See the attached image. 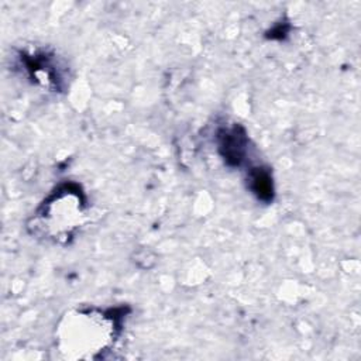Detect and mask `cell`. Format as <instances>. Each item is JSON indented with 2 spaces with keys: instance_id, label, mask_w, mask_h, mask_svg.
Wrapping results in <instances>:
<instances>
[{
  "instance_id": "cell-1",
  "label": "cell",
  "mask_w": 361,
  "mask_h": 361,
  "mask_svg": "<svg viewBox=\"0 0 361 361\" xmlns=\"http://www.w3.org/2000/svg\"><path fill=\"white\" fill-rule=\"evenodd\" d=\"M83 199L79 189L66 185L56 189L52 196L42 203L34 228L49 235L52 240H66L82 223Z\"/></svg>"
},
{
  "instance_id": "cell-3",
  "label": "cell",
  "mask_w": 361,
  "mask_h": 361,
  "mask_svg": "<svg viewBox=\"0 0 361 361\" xmlns=\"http://www.w3.org/2000/svg\"><path fill=\"white\" fill-rule=\"evenodd\" d=\"M250 188L257 195L258 199L264 202H271L274 197V183L272 176L267 168H254L248 176Z\"/></svg>"
},
{
  "instance_id": "cell-2",
  "label": "cell",
  "mask_w": 361,
  "mask_h": 361,
  "mask_svg": "<svg viewBox=\"0 0 361 361\" xmlns=\"http://www.w3.org/2000/svg\"><path fill=\"white\" fill-rule=\"evenodd\" d=\"M248 138L240 126H233L219 133V151L230 166H238L247 154Z\"/></svg>"
}]
</instances>
